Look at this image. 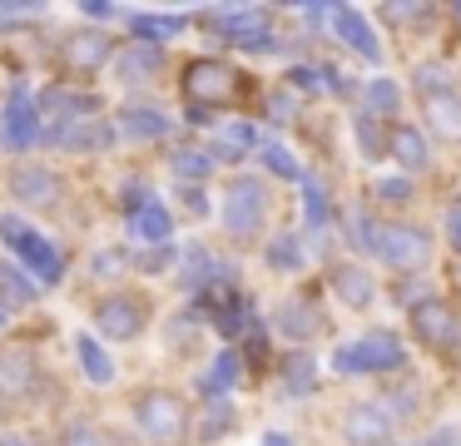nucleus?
Wrapping results in <instances>:
<instances>
[{"label": "nucleus", "instance_id": "1", "mask_svg": "<svg viewBox=\"0 0 461 446\" xmlns=\"http://www.w3.org/2000/svg\"><path fill=\"white\" fill-rule=\"evenodd\" d=\"M239 95H243V79L223 59H194L189 75H184V99L194 109H229Z\"/></svg>", "mask_w": 461, "mask_h": 446}, {"label": "nucleus", "instance_id": "2", "mask_svg": "<svg viewBox=\"0 0 461 446\" xmlns=\"http://www.w3.org/2000/svg\"><path fill=\"white\" fill-rule=\"evenodd\" d=\"M134 416H140V432L149 436L154 446H179L184 436H189V412H184V402H179L174 392H149V396H140Z\"/></svg>", "mask_w": 461, "mask_h": 446}, {"label": "nucleus", "instance_id": "3", "mask_svg": "<svg viewBox=\"0 0 461 446\" xmlns=\"http://www.w3.org/2000/svg\"><path fill=\"white\" fill-rule=\"evenodd\" d=\"M0 238L15 248V253L31 263V273L35 278H45V283H60V253H55L50 243H45L35 228H25L21 218H0Z\"/></svg>", "mask_w": 461, "mask_h": 446}, {"label": "nucleus", "instance_id": "4", "mask_svg": "<svg viewBox=\"0 0 461 446\" xmlns=\"http://www.w3.org/2000/svg\"><path fill=\"white\" fill-rule=\"evenodd\" d=\"M338 367L342 372H387V367H402V342L392 332H367L342 347Z\"/></svg>", "mask_w": 461, "mask_h": 446}, {"label": "nucleus", "instance_id": "5", "mask_svg": "<svg viewBox=\"0 0 461 446\" xmlns=\"http://www.w3.org/2000/svg\"><path fill=\"white\" fill-rule=\"evenodd\" d=\"M263 214H268V188H263L258 178H239V184L229 188V208H223L229 228H239V233H258Z\"/></svg>", "mask_w": 461, "mask_h": 446}, {"label": "nucleus", "instance_id": "6", "mask_svg": "<svg viewBox=\"0 0 461 446\" xmlns=\"http://www.w3.org/2000/svg\"><path fill=\"white\" fill-rule=\"evenodd\" d=\"M411 327H417V342L431 347V352H451L456 347V313L447 303H421L411 313Z\"/></svg>", "mask_w": 461, "mask_h": 446}, {"label": "nucleus", "instance_id": "7", "mask_svg": "<svg viewBox=\"0 0 461 446\" xmlns=\"http://www.w3.org/2000/svg\"><path fill=\"white\" fill-rule=\"evenodd\" d=\"M372 243H377V253L387 258V263H397V268H421L427 253H431L421 228H382Z\"/></svg>", "mask_w": 461, "mask_h": 446}, {"label": "nucleus", "instance_id": "8", "mask_svg": "<svg viewBox=\"0 0 461 446\" xmlns=\"http://www.w3.org/2000/svg\"><path fill=\"white\" fill-rule=\"evenodd\" d=\"M104 59H110V35H104V30H75V35L65 40V69L90 75Z\"/></svg>", "mask_w": 461, "mask_h": 446}, {"label": "nucleus", "instance_id": "9", "mask_svg": "<svg viewBox=\"0 0 461 446\" xmlns=\"http://www.w3.org/2000/svg\"><path fill=\"white\" fill-rule=\"evenodd\" d=\"M427 119H431V129H437V139L461 144V95L456 89H431L427 95Z\"/></svg>", "mask_w": 461, "mask_h": 446}, {"label": "nucleus", "instance_id": "10", "mask_svg": "<svg viewBox=\"0 0 461 446\" xmlns=\"http://www.w3.org/2000/svg\"><path fill=\"white\" fill-rule=\"evenodd\" d=\"M35 387V362L25 347H0V396H21Z\"/></svg>", "mask_w": 461, "mask_h": 446}, {"label": "nucleus", "instance_id": "11", "mask_svg": "<svg viewBox=\"0 0 461 446\" xmlns=\"http://www.w3.org/2000/svg\"><path fill=\"white\" fill-rule=\"evenodd\" d=\"M100 327L110 337H134L144 332V303L140 297H110V303L100 307Z\"/></svg>", "mask_w": 461, "mask_h": 446}, {"label": "nucleus", "instance_id": "12", "mask_svg": "<svg viewBox=\"0 0 461 446\" xmlns=\"http://www.w3.org/2000/svg\"><path fill=\"white\" fill-rule=\"evenodd\" d=\"M35 129H41V124H35L31 95H25V89H15L11 105H5V139H11L15 149H21V144H31V139H35Z\"/></svg>", "mask_w": 461, "mask_h": 446}, {"label": "nucleus", "instance_id": "13", "mask_svg": "<svg viewBox=\"0 0 461 446\" xmlns=\"http://www.w3.org/2000/svg\"><path fill=\"white\" fill-rule=\"evenodd\" d=\"M11 188L25 204H55V198H60V178L45 174V168H21V174L11 178Z\"/></svg>", "mask_w": 461, "mask_h": 446}, {"label": "nucleus", "instance_id": "14", "mask_svg": "<svg viewBox=\"0 0 461 446\" xmlns=\"http://www.w3.org/2000/svg\"><path fill=\"white\" fill-rule=\"evenodd\" d=\"M387 432H392V422L382 412H372V406H362V412L348 416V441L352 446H382Z\"/></svg>", "mask_w": 461, "mask_h": 446}, {"label": "nucleus", "instance_id": "15", "mask_svg": "<svg viewBox=\"0 0 461 446\" xmlns=\"http://www.w3.org/2000/svg\"><path fill=\"white\" fill-rule=\"evenodd\" d=\"M278 327H283L288 337H312V332H318V313H312V297H308V293L288 297V303H283V313H278Z\"/></svg>", "mask_w": 461, "mask_h": 446}, {"label": "nucleus", "instance_id": "16", "mask_svg": "<svg viewBox=\"0 0 461 446\" xmlns=\"http://www.w3.org/2000/svg\"><path fill=\"white\" fill-rule=\"evenodd\" d=\"M114 69H120V79L124 85H144V79H154L159 75V50H124L120 59H114Z\"/></svg>", "mask_w": 461, "mask_h": 446}, {"label": "nucleus", "instance_id": "17", "mask_svg": "<svg viewBox=\"0 0 461 446\" xmlns=\"http://www.w3.org/2000/svg\"><path fill=\"white\" fill-rule=\"evenodd\" d=\"M392 159H397L402 168H427V139L417 134V129H407V124H397L392 129Z\"/></svg>", "mask_w": 461, "mask_h": 446}, {"label": "nucleus", "instance_id": "18", "mask_svg": "<svg viewBox=\"0 0 461 446\" xmlns=\"http://www.w3.org/2000/svg\"><path fill=\"white\" fill-rule=\"evenodd\" d=\"M332 20H338V30H342V40H348V45H357L367 59H377V40H372L367 20H362L357 10H352V5H338V10H332Z\"/></svg>", "mask_w": 461, "mask_h": 446}, {"label": "nucleus", "instance_id": "19", "mask_svg": "<svg viewBox=\"0 0 461 446\" xmlns=\"http://www.w3.org/2000/svg\"><path fill=\"white\" fill-rule=\"evenodd\" d=\"M130 228L144 238V243H164V238H169V214H164L159 204H134Z\"/></svg>", "mask_w": 461, "mask_h": 446}, {"label": "nucleus", "instance_id": "20", "mask_svg": "<svg viewBox=\"0 0 461 446\" xmlns=\"http://www.w3.org/2000/svg\"><path fill=\"white\" fill-rule=\"evenodd\" d=\"M332 283H338V293L348 297V303H372V283H367V273H357V268H338Z\"/></svg>", "mask_w": 461, "mask_h": 446}, {"label": "nucleus", "instance_id": "21", "mask_svg": "<svg viewBox=\"0 0 461 446\" xmlns=\"http://www.w3.org/2000/svg\"><path fill=\"white\" fill-rule=\"evenodd\" d=\"M80 362H85V372L95 377V382H110V357L100 352V342H90V337H80Z\"/></svg>", "mask_w": 461, "mask_h": 446}, {"label": "nucleus", "instance_id": "22", "mask_svg": "<svg viewBox=\"0 0 461 446\" xmlns=\"http://www.w3.org/2000/svg\"><path fill=\"white\" fill-rule=\"evenodd\" d=\"M124 129H130V134H164V114H154V109H130V114H124Z\"/></svg>", "mask_w": 461, "mask_h": 446}, {"label": "nucleus", "instance_id": "23", "mask_svg": "<svg viewBox=\"0 0 461 446\" xmlns=\"http://www.w3.org/2000/svg\"><path fill=\"white\" fill-rule=\"evenodd\" d=\"M367 105L377 109V114H392V109H397V85H387V79H372V85H367Z\"/></svg>", "mask_w": 461, "mask_h": 446}, {"label": "nucleus", "instance_id": "24", "mask_svg": "<svg viewBox=\"0 0 461 446\" xmlns=\"http://www.w3.org/2000/svg\"><path fill=\"white\" fill-rule=\"evenodd\" d=\"M263 159H268V168H273V174H283V178H298V164L288 159V149L268 144V149H263Z\"/></svg>", "mask_w": 461, "mask_h": 446}, {"label": "nucleus", "instance_id": "25", "mask_svg": "<svg viewBox=\"0 0 461 446\" xmlns=\"http://www.w3.org/2000/svg\"><path fill=\"white\" fill-rule=\"evenodd\" d=\"M229 422H233V412H229V406L219 402V406H213V412H209V416H203V422H199V432H203V436H223V426H229Z\"/></svg>", "mask_w": 461, "mask_h": 446}, {"label": "nucleus", "instance_id": "26", "mask_svg": "<svg viewBox=\"0 0 461 446\" xmlns=\"http://www.w3.org/2000/svg\"><path fill=\"white\" fill-rule=\"evenodd\" d=\"M174 168H179V174H209V159L203 154H194V149H179V159H174Z\"/></svg>", "mask_w": 461, "mask_h": 446}, {"label": "nucleus", "instance_id": "27", "mask_svg": "<svg viewBox=\"0 0 461 446\" xmlns=\"http://www.w3.org/2000/svg\"><path fill=\"white\" fill-rule=\"evenodd\" d=\"M253 144V129L249 124H233V129H223V139L213 149H249Z\"/></svg>", "mask_w": 461, "mask_h": 446}, {"label": "nucleus", "instance_id": "28", "mask_svg": "<svg viewBox=\"0 0 461 446\" xmlns=\"http://www.w3.org/2000/svg\"><path fill=\"white\" fill-rule=\"evenodd\" d=\"M65 446H104L100 432H90V426H75L70 436H65Z\"/></svg>", "mask_w": 461, "mask_h": 446}, {"label": "nucleus", "instance_id": "29", "mask_svg": "<svg viewBox=\"0 0 461 446\" xmlns=\"http://www.w3.org/2000/svg\"><path fill=\"white\" fill-rule=\"evenodd\" d=\"M273 263H283V268H293L298 263V243H293V238H283L278 248H273Z\"/></svg>", "mask_w": 461, "mask_h": 446}, {"label": "nucleus", "instance_id": "30", "mask_svg": "<svg viewBox=\"0 0 461 446\" xmlns=\"http://www.w3.org/2000/svg\"><path fill=\"white\" fill-rule=\"evenodd\" d=\"M229 377H233V357H223V362H219V367H213V372H209V392H219V387L229 382Z\"/></svg>", "mask_w": 461, "mask_h": 446}, {"label": "nucleus", "instance_id": "31", "mask_svg": "<svg viewBox=\"0 0 461 446\" xmlns=\"http://www.w3.org/2000/svg\"><path fill=\"white\" fill-rule=\"evenodd\" d=\"M308 218H328V198H322V188H308Z\"/></svg>", "mask_w": 461, "mask_h": 446}, {"label": "nucleus", "instance_id": "32", "mask_svg": "<svg viewBox=\"0 0 461 446\" xmlns=\"http://www.w3.org/2000/svg\"><path fill=\"white\" fill-rule=\"evenodd\" d=\"M451 233H456V243H461V208H451Z\"/></svg>", "mask_w": 461, "mask_h": 446}, {"label": "nucleus", "instance_id": "33", "mask_svg": "<svg viewBox=\"0 0 461 446\" xmlns=\"http://www.w3.org/2000/svg\"><path fill=\"white\" fill-rule=\"evenodd\" d=\"M263 446H288V436H268V441H263Z\"/></svg>", "mask_w": 461, "mask_h": 446}, {"label": "nucleus", "instance_id": "34", "mask_svg": "<svg viewBox=\"0 0 461 446\" xmlns=\"http://www.w3.org/2000/svg\"><path fill=\"white\" fill-rule=\"evenodd\" d=\"M0 323H5V313H0Z\"/></svg>", "mask_w": 461, "mask_h": 446}]
</instances>
